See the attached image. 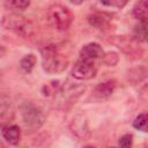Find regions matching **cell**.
I'll return each instance as SVG.
<instances>
[{
	"mask_svg": "<svg viewBox=\"0 0 148 148\" xmlns=\"http://www.w3.org/2000/svg\"><path fill=\"white\" fill-rule=\"evenodd\" d=\"M84 90L86 87L83 84L67 82L54 94V105L59 110H68L76 103Z\"/></svg>",
	"mask_w": 148,
	"mask_h": 148,
	"instance_id": "1",
	"label": "cell"
},
{
	"mask_svg": "<svg viewBox=\"0 0 148 148\" xmlns=\"http://www.w3.org/2000/svg\"><path fill=\"white\" fill-rule=\"evenodd\" d=\"M42 64L47 74H59L67 68L68 59L60 53L56 45H47L42 50Z\"/></svg>",
	"mask_w": 148,
	"mask_h": 148,
	"instance_id": "2",
	"label": "cell"
},
{
	"mask_svg": "<svg viewBox=\"0 0 148 148\" xmlns=\"http://www.w3.org/2000/svg\"><path fill=\"white\" fill-rule=\"evenodd\" d=\"M1 25L3 27V29L12 31L22 38H28L34 32V25L31 21L15 13L5 15L1 20Z\"/></svg>",
	"mask_w": 148,
	"mask_h": 148,
	"instance_id": "3",
	"label": "cell"
},
{
	"mask_svg": "<svg viewBox=\"0 0 148 148\" xmlns=\"http://www.w3.org/2000/svg\"><path fill=\"white\" fill-rule=\"evenodd\" d=\"M73 18L72 12L60 3H54L47 9V21L58 31L68 30L72 25Z\"/></svg>",
	"mask_w": 148,
	"mask_h": 148,
	"instance_id": "4",
	"label": "cell"
},
{
	"mask_svg": "<svg viewBox=\"0 0 148 148\" xmlns=\"http://www.w3.org/2000/svg\"><path fill=\"white\" fill-rule=\"evenodd\" d=\"M20 112L24 126L31 131L40 128L45 121V114L43 110L32 102H24L20 106Z\"/></svg>",
	"mask_w": 148,
	"mask_h": 148,
	"instance_id": "5",
	"label": "cell"
},
{
	"mask_svg": "<svg viewBox=\"0 0 148 148\" xmlns=\"http://www.w3.org/2000/svg\"><path fill=\"white\" fill-rule=\"evenodd\" d=\"M98 71V61L80 58L72 69V75L76 80H90L96 76Z\"/></svg>",
	"mask_w": 148,
	"mask_h": 148,
	"instance_id": "6",
	"label": "cell"
},
{
	"mask_svg": "<svg viewBox=\"0 0 148 148\" xmlns=\"http://www.w3.org/2000/svg\"><path fill=\"white\" fill-rule=\"evenodd\" d=\"M69 131L79 141L88 140L91 134L88 125V120L83 114H76L72 119L69 124Z\"/></svg>",
	"mask_w": 148,
	"mask_h": 148,
	"instance_id": "7",
	"label": "cell"
},
{
	"mask_svg": "<svg viewBox=\"0 0 148 148\" xmlns=\"http://www.w3.org/2000/svg\"><path fill=\"white\" fill-rule=\"evenodd\" d=\"M15 118V106L10 96L6 94L0 95V127L13 124Z\"/></svg>",
	"mask_w": 148,
	"mask_h": 148,
	"instance_id": "8",
	"label": "cell"
},
{
	"mask_svg": "<svg viewBox=\"0 0 148 148\" xmlns=\"http://www.w3.org/2000/svg\"><path fill=\"white\" fill-rule=\"evenodd\" d=\"M112 43L117 45V47H119L127 57L132 58V56H135L134 58L136 59L142 56V50L138 46L139 43L133 38H127L125 36H117L112 39Z\"/></svg>",
	"mask_w": 148,
	"mask_h": 148,
	"instance_id": "9",
	"label": "cell"
},
{
	"mask_svg": "<svg viewBox=\"0 0 148 148\" xmlns=\"http://www.w3.org/2000/svg\"><path fill=\"white\" fill-rule=\"evenodd\" d=\"M103 54H104V51L98 43H88L80 51V58L95 60V61L102 60Z\"/></svg>",
	"mask_w": 148,
	"mask_h": 148,
	"instance_id": "10",
	"label": "cell"
},
{
	"mask_svg": "<svg viewBox=\"0 0 148 148\" xmlns=\"http://www.w3.org/2000/svg\"><path fill=\"white\" fill-rule=\"evenodd\" d=\"M114 89H116V81L114 80H108V81L98 83L95 87L92 95L97 99H104V98L110 97L113 94Z\"/></svg>",
	"mask_w": 148,
	"mask_h": 148,
	"instance_id": "11",
	"label": "cell"
},
{
	"mask_svg": "<svg viewBox=\"0 0 148 148\" xmlns=\"http://www.w3.org/2000/svg\"><path fill=\"white\" fill-rule=\"evenodd\" d=\"M2 136L3 139L10 143V145H18L20 140H21V130L17 125L14 124H9L7 126L2 127Z\"/></svg>",
	"mask_w": 148,
	"mask_h": 148,
	"instance_id": "12",
	"label": "cell"
},
{
	"mask_svg": "<svg viewBox=\"0 0 148 148\" xmlns=\"http://www.w3.org/2000/svg\"><path fill=\"white\" fill-rule=\"evenodd\" d=\"M88 22L90 25L98 30H108L110 28V18L105 14L95 13L88 16Z\"/></svg>",
	"mask_w": 148,
	"mask_h": 148,
	"instance_id": "13",
	"label": "cell"
},
{
	"mask_svg": "<svg viewBox=\"0 0 148 148\" xmlns=\"http://www.w3.org/2000/svg\"><path fill=\"white\" fill-rule=\"evenodd\" d=\"M133 16L139 21H147V0H139L132 9Z\"/></svg>",
	"mask_w": 148,
	"mask_h": 148,
	"instance_id": "14",
	"label": "cell"
},
{
	"mask_svg": "<svg viewBox=\"0 0 148 148\" xmlns=\"http://www.w3.org/2000/svg\"><path fill=\"white\" fill-rule=\"evenodd\" d=\"M132 38L138 43H143L147 40V21H139V24L134 27Z\"/></svg>",
	"mask_w": 148,
	"mask_h": 148,
	"instance_id": "15",
	"label": "cell"
},
{
	"mask_svg": "<svg viewBox=\"0 0 148 148\" xmlns=\"http://www.w3.org/2000/svg\"><path fill=\"white\" fill-rule=\"evenodd\" d=\"M36 62H37V59H36L35 54L29 53V54H25V56L21 59V61H20V66H21V68H22L24 72L30 73V72L34 69Z\"/></svg>",
	"mask_w": 148,
	"mask_h": 148,
	"instance_id": "16",
	"label": "cell"
},
{
	"mask_svg": "<svg viewBox=\"0 0 148 148\" xmlns=\"http://www.w3.org/2000/svg\"><path fill=\"white\" fill-rule=\"evenodd\" d=\"M145 77H146V69L143 67L132 69L128 73V80H131L133 83H138V82L142 81Z\"/></svg>",
	"mask_w": 148,
	"mask_h": 148,
	"instance_id": "17",
	"label": "cell"
},
{
	"mask_svg": "<svg viewBox=\"0 0 148 148\" xmlns=\"http://www.w3.org/2000/svg\"><path fill=\"white\" fill-rule=\"evenodd\" d=\"M134 128L141 131V132H147V114L146 113H140L136 116V118L133 121Z\"/></svg>",
	"mask_w": 148,
	"mask_h": 148,
	"instance_id": "18",
	"label": "cell"
},
{
	"mask_svg": "<svg viewBox=\"0 0 148 148\" xmlns=\"http://www.w3.org/2000/svg\"><path fill=\"white\" fill-rule=\"evenodd\" d=\"M59 88H60L59 81H51V82L46 83L42 88V91H43V95L44 96H51V95H54Z\"/></svg>",
	"mask_w": 148,
	"mask_h": 148,
	"instance_id": "19",
	"label": "cell"
},
{
	"mask_svg": "<svg viewBox=\"0 0 148 148\" xmlns=\"http://www.w3.org/2000/svg\"><path fill=\"white\" fill-rule=\"evenodd\" d=\"M119 60V57L116 52H106L103 54V58H102V61L106 65V66H116L117 62Z\"/></svg>",
	"mask_w": 148,
	"mask_h": 148,
	"instance_id": "20",
	"label": "cell"
},
{
	"mask_svg": "<svg viewBox=\"0 0 148 148\" xmlns=\"http://www.w3.org/2000/svg\"><path fill=\"white\" fill-rule=\"evenodd\" d=\"M9 2L13 8L18 10H24L30 6L31 0H9Z\"/></svg>",
	"mask_w": 148,
	"mask_h": 148,
	"instance_id": "21",
	"label": "cell"
},
{
	"mask_svg": "<svg viewBox=\"0 0 148 148\" xmlns=\"http://www.w3.org/2000/svg\"><path fill=\"white\" fill-rule=\"evenodd\" d=\"M128 1L130 0H101V2L104 3L105 6H111V7H116V8L125 7Z\"/></svg>",
	"mask_w": 148,
	"mask_h": 148,
	"instance_id": "22",
	"label": "cell"
},
{
	"mask_svg": "<svg viewBox=\"0 0 148 148\" xmlns=\"http://www.w3.org/2000/svg\"><path fill=\"white\" fill-rule=\"evenodd\" d=\"M119 146L120 147H131L133 143V135L132 134H124L120 139H119Z\"/></svg>",
	"mask_w": 148,
	"mask_h": 148,
	"instance_id": "23",
	"label": "cell"
},
{
	"mask_svg": "<svg viewBox=\"0 0 148 148\" xmlns=\"http://www.w3.org/2000/svg\"><path fill=\"white\" fill-rule=\"evenodd\" d=\"M72 5H82L83 2H86L87 0H68Z\"/></svg>",
	"mask_w": 148,
	"mask_h": 148,
	"instance_id": "24",
	"label": "cell"
},
{
	"mask_svg": "<svg viewBox=\"0 0 148 148\" xmlns=\"http://www.w3.org/2000/svg\"><path fill=\"white\" fill-rule=\"evenodd\" d=\"M5 54H6V49L2 45H0V58H2Z\"/></svg>",
	"mask_w": 148,
	"mask_h": 148,
	"instance_id": "25",
	"label": "cell"
}]
</instances>
